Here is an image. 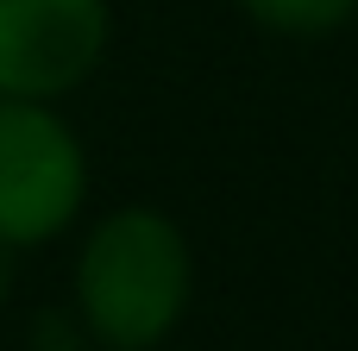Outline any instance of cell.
<instances>
[{
	"mask_svg": "<svg viewBox=\"0 0 358 351\" xmlns=\"http://www.w3.org/2000/svg\"><path fill=\"white\" fill-rule=\"evenodd\" d=\"M107 0H0V94L63 100L107 57Z\"/></svg>",
	"mask_w": 358,
	"mask_h": 351,
	"instance_id": "obj_3",
	"label": "cell"
},
{
	"mask_svg": "<svg viewBox=\"0 0 358 351\" xmlns=\"http://www.w3.org/2000/svg\"><path fill=\"white\" fill-rule=\"evenodd\" d=\"M6 257H13V251H6V245H0V295H6Z\"/></svg>",
	"mask_w": 358,
	"mask_h": 351,
	"instance_id": "obj_5",
	"label": "cell"
},
{
	"mask_svg": "<svg viewBox=\"0 0 358 351\" xmlns=\"http://www.w3.org/2000/svg\"><path fill=\"white\" fill-rule=\"evenodd\" d=\"M258 25L283 31V38H321L334 25H346L358 13V0H239Z\"/></svg>",
	"mask_w": 358,
	"mask_h": 351,
	"instance_id": "obj_4",
	"label": "cell"
},
{
	"mask_svg": "<svg viewBox=\"0 0 358 351\" xmlns=\"http://www.w3.org/2000/svg\"><path fill=\"white\" fill-rule=\"evenodd\" d=\"M195 257L170 214L113 207L76 251V314L107 351H151L189 314Z\"/></svg>",
	"mask_w": 358,
	"mask_h": 351,
	"instance_id": "obj_1",
	"label": "cell"
},
{
	"mask_svg": "<svg viewBox=\"0 0 358 351\" xmlns=\"http://www.w3.org/2000/svg\"><path fill=\"white\" fill-rule=\"evenodd\" d=\"M88 201V151L50 100L0 94V245L57 239Z\"/></svg>",
	"mask_w": 358,
	"mask_h": 351,
	"instance_id": "obj_2",
	"label": "cell"
}]
</instances>
